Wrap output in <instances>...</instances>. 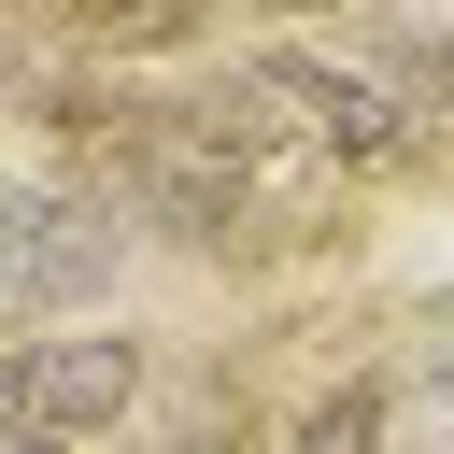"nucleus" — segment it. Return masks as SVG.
I'll use <instances>...</instances> for the list:
<instances>
[{"mask_svg":"<svg viewBox=\"0 0 454 454\" xmlns=\"http://www.w3.org/2000/svg\"><path fill=\"white\" fill-rule=\"evenodd\" d=\"M142 227L114 184H14L0 199V326H85L128 284Z\"/></svg>","mask_w":454,"mask_h":454,"instance_id":"f257e3e1","label":"nucleus"},{"mask_svg":"<svg viewBox=\"0 0 454 454\" xmlns=\"http://www.w3.org/2000/svg\"><path fill=\"white\" fill-rule=\"evenodd\" d=\"M241 99H284V128L312 142V156H340L355 184H383V170H426V114L369 71V57H326V43H255L241 57Z\"/></svg>","mask_w":454,"mask_h":454,"instance_id":"f03ea898","label":"nucleus"},{"mask_svg":"<svg viewBox=\"0 0 454 454\" xmlns=\"http://www.w3.org/2000/svg\"><path fill=\"white\" fill-rule=\"evenodd\" d=\"M156 397V326H128V312H85V326H28L14 355H0V411L14 426H43V440H114L128 411Z\"/></svg>","mask_w":454,"mask_h":454,"instance_id":"7ed1b4c3","label":"nucleus"},{"mask_svg":"<svg viewBox=\"0 0 454 454\" xmlns=\"http://www.w3.org/2000/svg\"><path fill=\"white\" fill-rule=\"evenodd\" d=\"M383 426H397V383H383V369H340L270 454H383Z\"/></svg>","mask_w":454,"mask_h":454,"instance_id":"20e7f679","label":"nucleus"},{"mask_svg":"<svg viewBox=\"0 0 454 454\" xmlns=\"http://www.w3.org/2000/svg\"><path fill=\"white\" fill-rule=\"evenodd\" d=\"M199 14H213V0H71V28H85L99 57H142V43H199Z\"/></svg>","mask_w":454,"mask_h":454,"instance_id":"39448f33","label":"nucleus"},{"mask_svg":"<svg viewBox=\"0 0 454 454\" xmlns=\"http://www.w3.org/2000/svg\"><path fill=\"white\" fill-rule=\"evenodd\" d=\"M383 85H397V99L426 114V142H440V128H454V28H426V43H397V71H383Z\"/></svg>","mask_w":454,"mask_h":454,"instance_id":"423d86ee","label":"nucleus"},{"mask_svg":"<svg viewBox=\"0 0 454 454\" xmlns=\"http://www.w3.org/2000/svg\"><path fill=\"white\" fill-rule=\"evenodd\" d=\"M156 454H270V440H255V426H241V411H199V426H170V440H156Z\"/></svg>","mask_w":454,"mask_h":454,"instance_id":"0eeeda50","label":"nucleus"},{"mask_svg":"<svg viewBox=\"0 0 454 454\" xmlns=\"http://www.w3.org/2000/svg\"><path fill=\"white\" fill-rule=\"evenodd\" d=\"M426 397L454 411V312H440V340H426Z\"/></svg>","mask_w":454,"mask_h":454,"instance_id":"6e6552de","label":"nucleus"},{"mask_svg":"<svg viewBox=\"0 0 454 454\" xmlns=\"http://www.w3.org/2000/svg\"><path fill=\"white\" fill-rule=\"evenodd\" d=\"M255 14H270V28L298 43V28H312V14H340V0H255Z\"/></svg>","mask_w":454,"mask_h":454,"instance_id":"1a4fd4ad","label":"nucleus"},{"mask_svg":"<svg viewBox=\"0 0 454 454\" xmlns=\"http://www.w3.org/2000/svg\"><path fill=\"white\" fill-rule=\"evenodd\" d=\"M0 454H71V440H43V426H14V411H0Z\"/></svg>","mask_w":454,"mask_h":454,"instance_id":"9d476101","label":"nucleus"}]
</instances>
